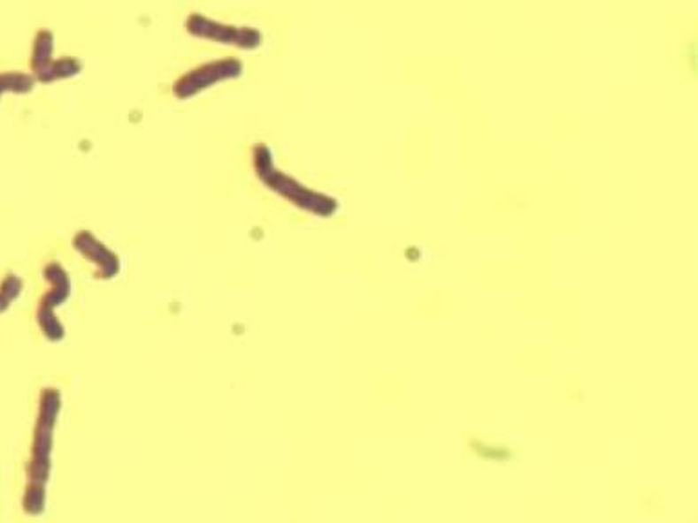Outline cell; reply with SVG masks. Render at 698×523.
Listing matches in <instances>:
<instances>
[{"label":"cell","mask_w":698,"mask_h":523,"mask_svg":"<svg viewBox=\"0 0 698 523\" xmlns=\"http://www.w3.org/2000/svg\"><path fill=\"white\" fill-rule=\"evenodd\" d=\"M242 72L243 64L238 58L229 57L222 60H212L181 74L173 86V95L180 100H189L218 84L238 79Z\"/></svg>","instance_id":"3"},{"label":"cell","mask_w":698,"mask_h":523,"mask_svg":"<svg viewBox=\"0 0 698 523\" xmlns=\"http://www.w3.org/2000/svg\"><path fill=\"white\" fill-rule=\"evenodd\" d=\"M82 69H84V64L81 58H75V57L53 58L41 72L35 74V80L41 82V84H53L58 80L79 77Z\"/></svg>","instance_id":"4"},{"label":"cell","mask_w":698,"mask_h":523,"mask_svg":"<svg viewBox=\"0 0 698 523\" xmlns=\"http://www.w3.org/2000/svg\"><path fill=\"white\" fill-rule=\"evenodd\" d=\"M254 169H256L258 178L269 186L271 191L281 194L283 198H287L294 203L312 208V210H319V212H325V208L334 207L333 200H326L325 196L311 193L296 179H292L285 172L278 171L274 167V160H272L269 147H265V145H258L254 148Z\"/></svg>","instance_id":"1"},{"label":"cell","mask_w":698,"mask_h":523,"mask_svg":"<svg viewBox=\"0 0 698 523\" xmlns=\"http://www.w3.org/2000/svg\"><path fill=\"white\" fill-rule=\"evenodd\" d=\"M55 36L50 29H41L35 36L33 53H31V71L33 77L41 72L55 58Z\"/></svg>","instance_id":"5"},{"label":"cell","mask_w":698,"mask_h":523,"mask_svg":"<svg viewBox=\"0 0 698 523\" xmlns=\"http://www.w3.org/2000/svg\"><path fill=\"white\" fill-rule=\"evenodd\" d=\"M35 84H36V80H35L33 74L20 72V71L0 72V98L8 93L26 95L35 87Z\"/></svg>","instance_id":"6"},{"label":"cell","mask_w":698,"mask_h":523,"mask_svg":"<svg viewBox=\"0 0 698 523\" xmlns=\"http://www.w3.org/2000/svg\"><path fill=\"white\" fill-rule=\"evenodd\" d=\"M186 29L195 39L243 51H254L264 44V34L258 27L219 22L202 13H191L186 20Z\"/></svg>","instance_id":"2"}]
</instances>
